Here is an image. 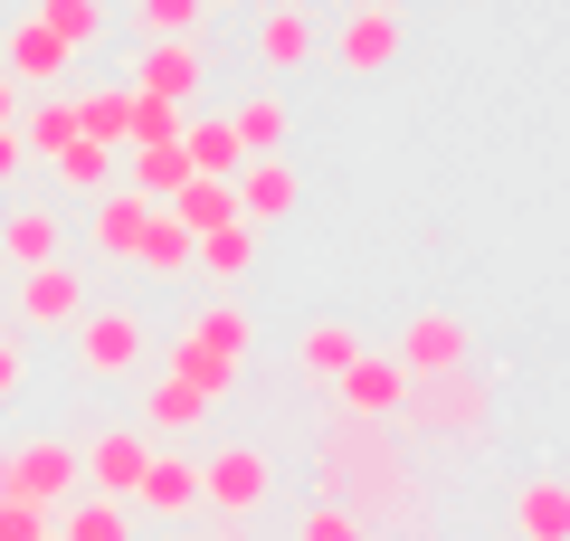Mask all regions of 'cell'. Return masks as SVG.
<instances>
[{"label":"cell","mask_w":570,"mask_h":541,"mask_svg":"<svg viewBox=\"0 0 570 541\" xmlns=\"http://www.w3.org/2000/svg\"><path fill=\"white\" fill-rule=\"evenodd\" d=\"M314 475H324V503H343V513L371 522V541H428V494L409 475V456L390 446V427L343 419L324 437V465Z\"/></svg>","instance_id":"6da1fadb"},{"label":"cell","mask_w":570,"mask_h":541,"mask_svg":"<svg viewBox=\"0 0 570 541\" xmlns=\"http://www.w3.org/2000/svg\"><path fill=\"white\" fill-rule=\"evenodd\" d=\"M77 446L67 437H10L0 446V503H39V513H58L67 494H77Z\"/></svg>","instance_id":"7a4b0ae2"},{"label":"cell","mask_w":570,"mask_h":541,"mask_svg":"<svg viewBox=\"0 0 570 541\" xmlns=\"http://www.w3.org/2000/svg\"><path fill=\"white\" fill-rule=\"evenodd\" d=\"M86 304H96V295H86V276H77V266H29V276L20 285H10V323H20V342H48V333H77V323H86Z\"/></svg>","instance_id":"3957f363"},{"label":"cell","mask_w":570,"mask_h":541,"mask_svg":"<svg viewBox=\"0 0 570 541\" xmlns=\"http://www.w3.org/2000/svg\"><path fill=\"white\" fill-rule=\"evenodd\" d=\"M142 361H153V333H142L134 304H86V323H77V371L86 381H134Z\"/></svg>","instance_id":"277c9868"},{"label":"cell","mask_w":570,"mask_h":541,"mask_svg":"<svg viewBox=\"0 0 570 541\" xmlns=\"http://www.w3.org/2000/svg\"><path fill=\"white\" fill-rule=\"evenodd\" d=\"M400 419L419 427V437H475V427L494 419V390L466 381V371H448V381H409Z\"/></svg>","instance_id":"5b68a950"},{"label":"cell","mask_w":570,"mask_h":541,"mask_svg":"<svg viewBox=\"0 0 570 541\" xmlns=\"http://www.w3.org/2000/svg\"><path fill=\"white\" fill-rule=\"evenodd\" d=\"M200 86H209V48H200V39H153V48H134V67H124V96L181 105V115H190Z\"/></svg>","instance_id":"8992f818"},{"label":"cell","mask_w":570,"mask_h":541,"mask_svg":"<svg viewBox=\"0 0 570 541\" xmlns=\"http://www.w3.org/2000/svg\"><path fill=\"white\" fill-rule=\"evenodd\" d=\"M266 494H276V465H266V446H209L200 456V503L228 522L266 513Z\"/></svg>","instance_id":"52a82bcc"},{"label":"cell","mask_w":570,"mask_h":541,"mask_svg":"<svg viewBox=\"0 0 570 541\" xmlns=\"http://www.w3.org/2000/svg\"><path fill=\"white\" fill-rule=\"evenodd\" d=\"M390 361H400V381H448V371H466V323L456 314H409Z\"/></svg>","instance_id":"ba28073f"},{"label":"cell","mask_w":570,"mask_h":541,"mask_svg":"<svg viewBox=\"0 0 570 541\" xmlns=\"http://www.w3.org/2000/svg\"><path fill=\"white\" fill-rule=\"evenodd\" d=\"M67 67H77V48H67V39H48V29L29 20V10H20L10 29H0V77H10V86H39V96H48V86H67Z\"/></svg>","instance_id":"9c48e42d"},{"label":"cell","mask_w":570,"mask_h":541,"mask_svg":"<svg viewBox=\"0 0 570 541\" xmlns=\"http://www.w3.org/2000/svg\"><path fill=\"white\" fill-rule=\"evenodd\" d=\"M142 465H153V437H142V427H105V437H86L77 446V475L96 484L105 503H124L142 484Z\"/></svg>","instance_id":"30bf717a"},{"label":"cell","mask_w":570,"mask_h":541,"mask_svg":"<svg viewBox=\"0 0 570 541\" xmlns=\"http://www.w3.org/2000/svg\"><path fill=\"white\" fill-rule=\"evenodd\" d=\"M333 400H343V419L390 427V419H400V400H409V381H400V361H390V352H362L343 381H333Z\"/></svg>","instance_id":"8fae6325"},{"label":"cell","mask_w":570,"mask_h":541,"mask_svg":"<svg viewBox=\"0 0 570 541\" xmlns=\"http://www.w3.org/2000/svg\"><path fill=\"white\" fill-rule=\"evenodd\" d=\"M124 503H134V522H190V503H200V465L171 456V446H153V465H142V484Z\"/></svg>","instance_id":"7c38bea8"},{"label":"cell","mask_w":570,"mask_h":541,"mask_svg":"<svg viewBox=\"0 0 570 541\" xmlns=\"http://www.w3.org/2000/svg\"><path fill=\"white\" fill-rule=\"evenodd\" d=\"M228 200H238V219H247V228H276L285 209L305 200V180H295V161H285V153H266V161H238Z\"/></svg>","instance_id":"4fadbf2b"},{"label":"cell","mask_w":570,"mask_h":541,"mask_svg":"<svg viewBox=\"0 0 570 541\" xmlns=\"http://www.w3.org/2000/svg\"><path fill=\"white\" fill-rule=\"evenodd\" d=\"M142 228H153V200H134V190H96V209H86V247H96V266H134Z\"/></svg>","instance_id":"5bb4252c"},{"label":"cell","mask_w":570,"mask_h":541,"mask_svg":"<svg viewBox=\"0 0 570 541\" xmlns=\"http://www.w3.org/2000/svg\"><path fill=\"white\" fill-rule=\"evenodd\" d=\"M400 58V10H352L343 29H333V67H343V77H381V67Z\"/></svg>","instance_id":"9a60e30c"},{"label":"cell","mask_w":570,"mask_h":541,"mask_svg":"<svg viewBox=\"0 0 570 541\" xmlns=\"http://www.w3.org/2000/svg\"><path fill=\"white\" fill-rule=\"evenodd\" d=\"M58 247H67V219L48 200H20L10 219H0V257H10V276H29V266H58Z\"/></svg>","instance_id":"2e32d148"},{"label":"cell","mask_w":570,"mask_h":541,"mask_svg":"<svg viewBox=\"0 0 570 541\" xmlns=\"http://www.w3.org/2000/svg\"><path fill=\"white\" fill-rule=\"evenodd\" d=\"M181 333H190V342H200V352H209V361H228V371H247V352H257V314H247V304H238V295H209V304H200V314H190V323H181Z\"/></svg>","instance_id":"e0dca14e"},{"label":"cell","mask_w":570,"mask_h":541,"mask_svg":"<svg viewBox=\"0 0 570 541\" xmlns=\"http://www.w3.org/2000/svg\"><path fill=\"white\" fill-rule=\"evenodd\" d=\"M219 124H228V134H238V153H247V161L285 153V134H295V115H285V96H276V86H247V96L228 105Z\"/></svg>","instance_id":"ac0fdd59"},{"label":"cell","mask_w":570,"mask_h":541,"mask_svg":"<svg viewBox=\"0 0 570 541\" xmlns=\"http://www.w3.org/2000/svg\"><path fill=\"white\" fill-rule=\"evenodd\" d=\"M513 541H570V475H523V494H513Z\"/></svg>","instance_id":"d6986e66"},{"label":"cell","mask_w":570,"mask_h":541,"mask_svg":"<svg viewBox=\"0 0 570 541\" xmlns=\"http://www.w3.org/2000/svg\"><path fill=\"white\" fill-rule=\"evenodd\" d=\"M181 161H190V180H238V134H228L219 115H181Z\"/></svg>","instance_id":"ffe728a7"},{"label":"cell","mask_w":570,"mask_h":541,"mask_svg":"<svg viewBox=\"0 0 570 541\" xmlns=\"http://www.w3.org/2000/svg\"><path fill=\"white\" fill-rule=\"evenodd\" d=\"M295 361H305V381H343L352 361H362V333H352L343 314H324V323H305V342H295Z\"/></svg>","instance_id":"44dd1931"},{"label":"cell","mask_w":570,"mask_h":541,"mask_svg":"<svg viewBox=\"0 0 570 541\" xmlns=\"http://www.w3.org/2000/svg\"><path fill=\"white\" fill-rule=\"evenodd\" d=\"M39 171L58 180V190H86V200H96V190H115V153H105V142H86V134H67Z\"/></svg>","instance_id":"7402d4cb"},{"label":"cell","mask_w":570,"mask_h":541,"mask_svg":"<svg viewBox=\"0 0 570 541\" xmlns=\"http://www.w3.org/2000/svg\"><path fill=\"white\" fill-rule=\"evenodd\" d=\"M163 209L190 228V238H219V228H238V200H228V180H181Z\"/></svg>","instance_id":"603a6c76"},{"label":"cell","mask_w":570,"mask_h":541,"mask_svg":"<svg viewBox=\"0 0 570 541\" xmlns=\"http://www.w3.org/2000/svg\"><path fill=\"white\" fill-rule=\"evenodd\" d=\"M190 257H200V238H190V228L181 219H171V209H153V228H142V247H134V266H142V276H190Z\"/></svg>","instance_id":"cb8c5ba5"},{"label":"cell","mask_w":570,"mask_h":541,"mask_svg":"<svg viewBox=\"0 0 570 541\" xmlns=\"http://www.w3.org/2000/svg\"><path fill=\"white\" fill-rule=\"evenodd\" d=\"M163 381H181V390H200V400L219 409L228 390H238V371H228V361H209V352H200V342H190V333H171V352H163Z\"/></svg>","instance_id":"d4e9b609"},{"label":"cell","mask_w":570,"mask_h":541,"mask_svg":"<svg viewBox=\"0 0 570 541\" xmlns=\"http://www.w3.org/2000/svg\"><path fill=\"white\" fill-rule=\"evenodd\" d=\"M67 115H77V134L105 142V153L134 134V96H124V86H86V96H67Z\"/></svg>","instance_id":"484cf974"},{"label":"cell","mask_w":570,"mask_h":541,"mask_svg":"<svg viewBox=\"0 0 570 541\" xmlns=\"http://www.w3.org/2000/svg\"><path fill=\"white\" fill-rule=\"evenodd\" d=\"M314 58V10H266L257 20V67H305Z\"/></svg>","instance_id":"4316f807"},{"label":"cell","mask_w":570,"mask_h":541,"mask_svg":"<svg viewBox=\"0 0 570 541\" xmlns=\"http://www.w3.org/2000/svg\"><path fill=\"white\" fill-rule=\"evenodd\" d=\"M58 541H134V503H105V494L67 503V513H58Z\"/></svg>","instance_id":"83f0119b"},{"label":"cell","mask_w":570,"mask_h":541,"mask_svg":"<svg viewBox=\"0 0 570 541\" xmlns=\"http://www.w3.org/2000/svg\"><path fill=\"white\" fill-rule=\"evenodd\" d=\"M10 134H20L29 161H48L67 134H77V115H67V96H39V105H20V124H10Z\"/></svg>","instance_id":"f1b7e54d"},{"label":"cell","mask_w":570,"mask_h":541,"mask_svg":"<svg viewBox=\"0 0 570 541\" xmlns=\"http://www.w3.org/2000/svg\"><path fill=\"white\" fill-rule=\"evenodd\" d=\"M29 20H39L48 39H67V48H96L105 39V0H39Z\"/></svg>","instance_id":"f546056e"},{"label":"cell","mask_w":570,"mask_h":541,"mask_svg":"<svg viewBox=\"0 0 570 541\" xmlns=\"http://www.w3.org/2000/svg\"><path fill=\"white\" fill-rule=\"evenodd\" d=\"M200 419H209V400H200V390H181V381H153V400H142V427H163V437H190Z\"/></svg>","instance_id":"4dcf8cb0"},{"label":"cell","mask_w":570,"mask_h":541,"mask_svg":"<svg viewBox=\"0 0 570 541\" xmlns=\"http://www.w3.org/2000/svg\"><path fill=\"white\" fill-rule=\"evenodd\" d=\"M200 0H134V39L153 48V39H200Z\"/></svg>","instance_id":"1f68e13d"},{"label":"cell","mask_w":570,"mask_h":541,"mask_svg":"<svg viewBox=\"0 0 570 541\" xmlns=\"http://www.w3.org/2000/svg\"><path fill=\"white\" fill-rule=\"evenodd\" d=\"M190 266H209V276H219V285H238L247 276V266H257V228H219V238H200V257H190Z\"/></svg>","instance_id":"d6a6232c"},{"label":"cell","mask_w":570,"mask_h":541,"mask_svg":"<svg viewBox=\"0 0 570 541\" xmlns=\"http://www.w3.org/2000/svg\"><path fill=\"white\" fill-rule=\"evenodd\" d=\"M295 541H371V522L343 513V503H314V513L295 522Z\"/></svg>","instance_id":"836d02e7"},{"label":"cell","mask_w":570,"mask_h":541,"mask_svg":"<svg viewBox=\"0 0 570 541\" xmlns=\"http://www.w3.org/2000/svg\"><path fill=\"white\" fill-rule=\"evenodd\" d=\"M142 153V142H181V105H153V96H134V134H124Z\"/></svg>","instance_id":"e575fe53"},{"label":"cell","mask_w":570,"mask_h":541,"mask_svg":"<svg viewBox=\"0 0 570 541\" xmlns=\"http://www.w3.org/2000/svg\"><path fill=\"white\" fill-rule=\"evenodd\" d=\"M20 390H29V342H20V333H0V409L20 400Z\"/></svg>","instance_id":"d590c367"},{"label":"cell","mask_w":570,"mask_h":541,"mask_svg":"<svg viewBox=\"0 0 570 541\" xmlns=\"http://www.w3.org/2000/svg\"><path fill=\"white\" fill-rule=\"evenodd\" d=\"M48 522L58 513H39V503H0V541H48Z\"/></svg>","instance_id":"8d00e7d4"},{"label":"cell","mask_w":570,"mask_h":541,"mask_svg":"<svg viewBox=\"0 0 570 541\" xmlns=\"http://www.w3.org/2000/svg\"><path fill=\"white\" fill-rule=\"evenodd\" d=\"M29 171V153H20V134H0V190H10V180Z\"/></svg>","instance_id":"74e56055"},{"label":"cell","mask_w":570,"mask_h":541,"mask_svg":"<svg viewBox=\"0 0 570 541\" xmlns=\"http://www.w3.org/2000/svg\"><path fill=\"white\" fill-rule=\"evenodd\" d=\"M10 124H20V86L0 77V134H10Z\"/></svg>","instance_id":"f35d334b"},{"label":"cell","mask_w":570,"mask_h":541,"mask_svg":"<svg viewBox=\"0 0 570 541\" xmlns=\"http://www.w3.org/2000/svg\"><path fill=\"white\" fill-rule=\"evenodd\" d=\"M266 10H305V0H266Z\"/></svg>","instance_id":"ab89813d"},{"label":"cell","mask_w":570,"mask_h":541,"mask_svg":"<svg viewBox=\"0 0 570 541\" xmlns=\"http://www.w3.org/2000/svg\"><path fill=\"white\" fill-rule=\"evenodd\" d=\"M371 10H400V0H371Z\"/></svg>","instance_id":"60d3db41"},{"label":"cell","mask_w":570,"mask_h":541,"mask_svg":"<svg viewBox=\"0 0 570 541\" xmlns=\"http://www.w3.org/2000/svg\"><path fill=\"white\" fill-rule=\"evenodd\" d=\"M200 10H228V0H200Z\"/></svg>","instance_id":"b9f144b4"},{"label":"cell","mask_w":570,"mask_h":541,"mask_svg":"<svg viewBox=\"0 0 570 541\" xmlns=\"http://www.w3.org/2000/svg\"><path fill=\"white\" fill-rule=\"evenodd\" d=\"M209 541H238V532H209Z\"/></svg>","instance_id":"7bdbcfd3"},{"label":"cell","mask_w":570,"mask_h":541,"mask_svg":"<svg viewBox=\"0 0 570 541\" xmlns=\"http://www.w3.org/2000/svg\"><path fill=\"white\" fill-rule=\"evenodd\" d=\"M48 541H58V522H48Z\"/></svg>","instance_id":"ee69618b"}]
</instances>
